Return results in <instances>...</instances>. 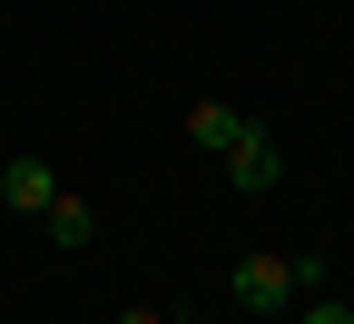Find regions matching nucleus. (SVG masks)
<instances>
[{
	"label": "nucleus",
	"mask_w": 354,
	"mask_h": 324,
	"mask_svg": "<svg viewBox=\"0 0 354 324\" xmlns=\"http://www.w3.org/2000/svg\"><path fill=\"white\" fill-rule=\"evenodd\" d=\"M236 137H246V118H236L227 99H197V108H187V148H207V158H227Z\"/></svg>",
	"instance_id": "4"
},
{
	"label": "nucleus",
	"mask_w": 354,
	"mask_h": 324,
	"mask_svg": "<svg viewBox=\"0 0 354 324\" xmlns=\"http://www.w3.org/2000/svg\"><path fill=\"white\" fill-rule=\"evenodd\" d=\"M276 177H286V158H276V137H266V128L246 118V137L227 148V187H236V197H266V187H276Z\"/></svg>",
	"instance_id": "2"
},
{
	"label": "nucleus",
	"mask_w": 354,
	"mask_h": 324,
	"mask_svg": "<svg viewBox=\"0 0 354 324\" xmlns=\"http://www.w3.org/2000/svg\"><path fill=\"white\" fill-rule=\"evenodd\" d=\"M118 324H167V314H158V305H128V314H118Z\"/></svg>",
	"instance_id": "7"
},
{
	"label": "nucleus",
	"mask_w": 354,
	"mask_h": 324,
	"mask_svg": "<svg viewBox=\"0 0 354 324\" xmlns=\"http://www.w3.org/2000/svg\"><path fill=\"white\" fill-rule=\"evenodd\" d=\"M39 226H50V236H59V246H88V236H99V207H88V197H69V187H59V197H50V216H39Z\"/></svg>",
	"instance_id": "5"
},
{
	"label": "nucleus",
	"mask_w": 354,
	"mask_h": 324,
	"mask_svg": "<svg viewBox=\"0 0 354 324\" xmlns=\"http://www.w3.org/2000/svg\"><path fill=\"white\" fill-rule=\"evenodd\" d=\"M50 197H59V167H39V158L0 167V207H10V216H50Z\"/></svg>",
	"instance_id": "3"
},
{
	"label": "nucleus",
	"mask_w": 354,
	"mask_h": 324,
	"mask_svg": "<svg viewBox=\"0 0 354 324\" xmlns=\"http://www.w3.org/2000/svg\"><path fill=\"white\" fill-rule=\"evenodd\" d=\"M305 285H315V265H305V256H246V265L227 275V295H236L246 314H286Z\"/></svg>",
	"instance_id": "1"
},
{
	"label": "nucleus",
	"mask_w": 354,
	"mask_h": 324,
	"mask_svg": "<svg viewBox=\"0 0 354 324\" xmlns=\"http://www.w3.org/2000/svg\"><path fill=\"white\" fill-rule=\"evenodd\" d=\"M295 324H354V305H335V295H315V305H305Z\"/></svg>",
	"instance_id": "6"
}]
</instances>
